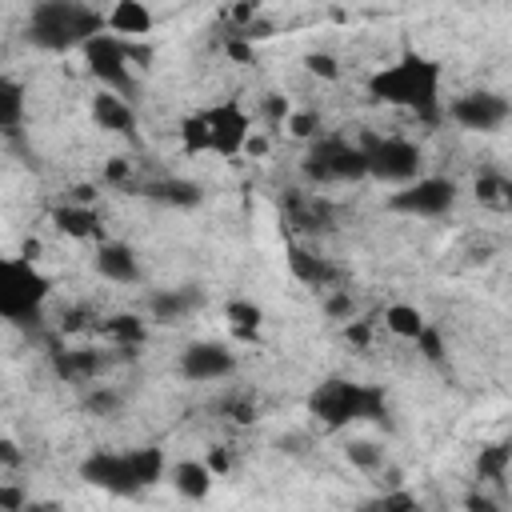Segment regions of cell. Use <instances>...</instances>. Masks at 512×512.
I'll return each instance as SVG.
<instances>
[{
    "label": "cell",
    "instance_id": "12",
    "mask_svg": "<svg viewBox=\"0 0 512 512\" xmlns=\"http://www.w3.org/2000/svg\"><path fill=\"white\" fill-rule=\"evenodd\" d=\"M232 372H236V356L216 340H192L180 352V376L192 384H212V380H224Z\"/></svg>",
    "mask_w": 512,
    "mask_h": 512
},
{
    "label": "cell",
    "instance_id": "34",
    "mask_svg": "<svg viewBox=\"0 0 512 512\" xmlns=\"http://www.w3.org/2000/svg\"><path fill=\"white\" fill-rule=\"evenodd\" d=\"M416 348L428 356V360H444V340H440V332L428 324L424 332H420V340H416Z\"/></svg>",
    "mask_w": 512,
    "mask_h": 512
},
{
    "label": "cell",
    "instance_id": "8",
    "mask_svg": "<svg viewBox=\"0 0 512 512\" xmlns=\"http://www.w3.org/2000/svg\"><path fill=\"white\" fill-rule=\"evenodd\" d=\"M360 148H364V160H368V176L380 180V184L408 188L424 172L420 144H412L404 136H360Z\"/></svg>",
    "mask_w": 512,
    "mask_h": 512
},
{
    "label": "cell",
    "instance_id": "35",
    "mask_svg": "<svg viewBox=\"0 0 512 512\" xmlns=\"http://www.w3.org/2000/svg\"><path fill=\"white\" fill-rule=\"evenodd\" d=\"M324 312H328V316H336V320H344V316H352V312H356V304H352V296H348V292H332V296L324 300Z\"/></svg>",
    "mask_w": 512,
    "mask_h": 512
},
{
    "label": "cell",
    "instance_id": "2",
    "mask_svg": "<svg viewBox=\"0 0 512 512\" xmlns=\"http://www.w3.org/2000/svg\"><path fill=\"white\" fill-rule=\"evenodd\" d=\"M100 32H108V12L80 0H40L32 4L24 24L28 44L40 52H72V48L84 52V44L96 40Z\"/></svg>",
    "mask_w": 512,
    "mask_h": 512
},
{
    "label": "cell",
    "instance_id": "17",
    "mask_svg": "<svg viewBox=\"0 0 512 512\" xmlns=\"http://www.w3.org/2000/svg\"><path fill=\"white\" fill-rule=\"evenodd\" d=\"M200 304H204V292H200L196 284H180V288L156 292L148 308H152V316H156L160 324H180V320H188Z\"/></svg>",
    "mask_w": 512,
    "mask_h": 512
},
{
    "label": "cell",
    "instance_id": "30",
    "mask_svg": "<svg viewBox=\"0 0 512 512\" xmlns=\"http://www.w3.org/2000/svg\"><path fill=\"white\" fill-rule=\"evenodd\" d=\"M348 460L356 464V468H380V448L376 444H368V440H356V444H348Z\"/></svg>",
    "mask_w": 512,
    "mask_h": 512
},
{
    "label": "cell",
    "instance_id": "4",
    "mask_svg": "<svg viewBox=\"0 0 512 512\" xmlns=\"http://www.w3.org/2000/svg\"><path fill=\"white\" fill-rule=\"evenodd\" d=\"M308 412L328 424V428H344V424H360V420H384L388 416V396L376 384H360V380H324L312 396H308Z\"/></svg>",
    "mask_w": 512,
    "mask_h": 512
},
{
    "label": "cell",
    "instance_id": "25",
    "mask_svg": "<svg viewBox=\"0 0 512 512\" xmlns=\"http://www.w3.org/2000/svg\"><path fill=\"white\" fill-rule=\"evenodd\" d=\"M96 328H100L116 348H124V352H132V348L144 344V324H140L136 316H108V320H100Z\"/></svg>",
    "mask_w": 512,
    "mask_h": 512
},
{
    "label": "cell",
    "instance_id": "29",
    "mask_svg": "<svg viewBox=\"0 0 512 512\" xmlns=\"http://www.w3.org/2000/svg\"><path fill=\"white\" fill-rule=\"evenodd\" d=\"M364 512H420V508H416V500H412L404 488H392V492H384V496L368 500V504H364Z\"/></svg>",
    "mask_w": 512,
    "mask_h": 512
},
{
    "label": "cell",
    "instance_id": "33",
    "mask_svg": "<svg viewBox=\"0 0 512 512\" xmlns=\"http://www.w3.org/2000/svg\"><path fill=\"white\" fill-rule=\"evenodd\" d=\"M220 412H224V416H232L236 424H248V420L256 416V404H252V400H244V396H228V400H220Z\"/></svg>",
    "mask_w": 512,
    "mask_h": 512
},
{
    "label": "cell",
    "instance_id": "13",
    "mask_svg": "<svg viewBox=\"0 0 512 512\" xmlns=\"http://www.w3.org/2000/svg\"><path fill=\"white\" fill-rule=\"evenodd\" d=\"M92 264H96V276L108 280V284H140V276H144L136 252L120 240H100Z\"/></svg>",
    "mask_w": 512,
    "mask_h": 512
},
{
    "label": "cell",
    "instance_id": "15",
    "mask_svg": "<svg viewBox=\"0 0 512 512\" xmlns=\"http://www.w3.org/2000/svg\"><path fill=\"white\" fill-rule=\"evenodd\" d=\"M284 220L296 228V232H328L332 228V204L320 200V196H304V192H288L284 196Z\"/></svg>",
    "mask_w": 512,
    "mask_h": 512
},
{
    "label": "cell",
    "instance_id": "9",
    "mask_svg": "<svg viewBox=\"0 0 512 512\" xmlns=\"http://www.w3.org/2000/svg\"><path fill=\"white\" fill-rule=\"evenodd\" d=\"M304 176L316 184H348V180H364L368 176V160L360 140H344V136H320L308 156H304Z\"/></svg>",
    "mask_w": 512,
    "mask_h": 512
},
{
    "label": "cell",
    "instance_id": "19",
    "mask_svg": "<svg viewBox=\"0 0 512 512\" xmlns=\"http://www.w3.org/2000/svg\"><path fill=\"white\" fill-rule=\"evenodd\" d=\"M140 192L148 200H156V204H168V208H192V204L204 200V188L192 184V180H180V176H160V180L144 184Z\"/></svg>",
    "mask_w": 512,
    "mask_h": 512
},
{
    "label": "cell",
    "instance_id": "20",
    "mask_svg": "<svg viewBox=\"0 0 512 512\" xmlns=\"http://www.w3.org/2000/svg\"><path fill=\"white\" fill-rule=\"evenodd\" d=\"M52 220H56L60 232H68V236H76V240H92V236H100V212H96L92 204H84V200H68V204H60V208L52 212Z\"/></svg>",
    "mask_w": 512,
    "mask_h": 512
},
{
    "label": "cell",
    "instance_id": "31",
    "mask_svg": "<svg viewBox=\"0 0 512 512\" xmlns=\"http://www.w3.org/2000/svg\"><path fill=\"white\" fill-rule=\"evenodd\" d=\"M284 128H288L292 136H316V140H320V116H316V112H292Z\"/></svg>",
    "mask_w": 512,
    "mask_h": 512
},
{
    "label": "cell",
    "instance_id": "10",
    "mask_svg": "<svg viewBox=\"0 0 512 512\" xmlns=\"http://www.w3.org/2000/svg\"><path fill=\"white\" fill-rule=\"evenodd\" d=\"M388 208L400 216H420V220H440L456 208V184L444 176H420L408 188L388 196Z\"/></svg>",
    "mask_w": 512,
    "mask_h": 512
},
{
    "label": "cell",
    "instance_id": "27",
    "mask_svg": "<svg viewBox=\"0 0 512 512\" xmlns=\"http://www.w3.org/2000/svg\"><path fill=\"white\" fill-rule=\"evenodd\" d=\"M508 464H512V444H492V448H480L476 476H480V480H504Z\"/></svg>",
    "mask_w": 512,
    "mask_h": 512
},
{
    "label": "cell",
    "instance_id": "16",
    "mask_svg": "<svg viewBox=\"0 0 512 512\" xmlns=\"http://www.w3.org/2000/svg\"><path fill=\"white\" fill-rule=\"evenodd\" d=\"M288 268L300 284H312V288H336L340 284V268L300 244H288Z\"/></svg>",
    "mask_w": 512,
    "mask_h": 512
},
{
    "label": "cell",
    "instance_id": "5",
    "mask_svg": "<svg viewBox=\"0 0 512 512\" xmlns=\"http://www.w3.org/2000/svg\"><path fill=\"white\" fill-rule=\"evenodd\" d=\"M180 136H184V148H188V152L236 156V152H244L248 140H252V120H248V112H244L236 100H228V104H216V108H208V112L184 116Z\"/></svg>",
    "mask_w": 512,
    "mask_h": 512
},
{
    "label": "cell",
    "instance_id": "7",
    "mask_svg": "<svg viewBox=\"0 0 512 512\" xmlns=\"http://www.w3.org/2000/svg\"><path fill=\"white\" fill-rule=\"evenodd\" d=\"M48 300V276L28 256H8L0 264V316L8 324H36Z\"/></svg>",
    "mask_w": 512,
    "mask_h": 512
},
{
    "label": "cell",
    "instance_id": "28",
    "mask_svg": "<svg viewBox=\"0 0 512 512\" xmlns=\"http://www.w3.org/2000/svg\"><path fill=\"white\" fill-rule=\"evenodd\" d=\"M476 196L492 208H512V180H504L496 172H480L476 176Z\"/></svg>",
    "mask_w": 512,
    "mask_h": 512
},
{
    "label": "cell",
    "instance_id": "18",
    "mask_svg": "<svg viewBox=\"0 0 512 512\" xmlns=\"http://www.w3.org/2000/svg\"><path fill=\"white\" fill-rule=\"evenodd\" d=\"M52 368L68 384H88L108 368V356H100L92 348H60V352H52Z\"/></svg>",
    "mask_w": 512,
    "mask_h": 512
},
{
    "label": "cell",
    "instance_id": "3",
    "mask_svg": "<svg viewBox=\"0 0 512 512\" xmlns=\"http://www.w3.org/2000/svg\"><path fill=\"white\" fill-rule=\"evenodd\" d=\"M80 476L92 488H104L112 496H140L164 476V452L160 448H128V452H92L80 464Z\"/></svg>",
    "mask_w": 512,
    "mask_h": 512
},
{
    "label": "cell",
    "instance_id": "23",
    "mask_svg": "<svg viewBox=\"0 0 512 512\" xmlns=\"http://www.w3.org/2000/svg\"><path fill=\"white\" fill-rule=\"evenodd\" d=\"M384 328L388 332H396L400 340H420V332L428 328V320H424V312L420 308H412V304H392V308H384Z\"/></svg>",
    "mask_w": 512,
    "mask_h": 512
},
{
    "label": "cell",
    "instance_id": "21",
    "mask_svg": "<svg viewBox=\"0 0 512 512\" xmlns=\"http://www.w3.org/2000/svg\"><path fill=\"white\" fill-rule=\"evenodd\" d=\"M212 480H216V472L204 460H184V464L172 468V484L184 500H204L212 492Z\"/></svg>",
    "mask_w": 512,
    "mask_h": 512
},
{
    "label": "cell",
    "instance_id": "39",
    "mask_svg": "<svg viewBox=\"0 0 512 512\" xmlns=\"http://www.w3.org/2000/svg\"><path fill=\"white\" fill-rule=\"evenodd\" d=\"M28 512H60V508H56V504H32Z\"/></svg>",
    "mask_w": 512,
    "mask_h": 512
},
{
    "label": "cell",
    "instance_id": "36",
    "mask_svg": "<svg viewBox=\"0 0 512 512\" xmlns=\"http://www.w3.org/2000/svg\"><path fill=\"white\" fill-rule=\"evenodd\" d=\"M308 68H312V72H320V76H328V80H336V72H340V68H336V60H332L328 52H312V56H308Z\"/></svg>",
    "mask_w": 512,
    "mask_h": 512
},
{
    "label": "cell",
    "instance_id": "37",
    "mask_svg": "<svg viewBox=\"0 0 512 512\" xmlns=\"http://www.w3.org/2000/svg\"><path fill=\"white\" fill-rule=\"evenodd\" d=\"M464 504H468V512H500V504L492 496H484V492H472Z\"/></svg>",
    "mask_w": 512,
    "mask_h": 512
},
{
    "label": "cell",
    "instance_id": "6",
    "mask_svg": "<svg viewBox=\"0 0 512 512\" xmlns=\"http://www.w3.org/2000/svg\"><path fill=\"white\" fill-rule=\"evenodd\" d=\"M148 60V48L136 40H124L116 32H100L96 40L84 44V64L88 72L104 84V92H116L124 100L136 96V68Z\"/></svg>",
    "mask_w": 512,
    "mask_h": 512
},
{
    "label": "cell",
    "instance_id": "1",
    "mask_svg": "<svg viewBox=\"0 0 512 512\" xmlns=\"http://www.w3.org/2000/svg\"><path fill=\"white\" fill-rule=\"evenodd\" d=\"M440 64L424 52H404L400 60H392L388 68L368 76V96L396 104L404 112H412L424 124H440L444 120V96H440Z\"/></svg>",
    "mask_w": 512,
    "mask_h": 512
},
{
    "label": "cell",
    "instance_id": "32",
    "mask_svg": "<svg viewBox=\"0 0 512 512\" xmlns=\"http://www.w3.org/2000/svg\"><path fill=\"white\" fill-rule=\"evenodd\" d=\"M84 404H88V412H96V416H112V412L120 408V392H112V388H96Z\"/></svg>",
    "mask_w": 512,
    "mask_h": 512
},
{
    "label": "cell",
    "instance_id": "38",
    "mask_svg": "<svg viewBox=\"0 0 512 512\" xmlns=\"http://www.w3.org/2000/svg\"><path fill=\"white\" fill-rule=\"evenodd\" d=\"M128 176H132V168H128V160H112V164H108V180H112V184H124Z\"/></svg>",
    "mask_w": 512,
    "mask_h": 512
},
{
    "label": "cell",
    "instance_id": "11",
    "mask_svg": "<svg viewBox=\"0 0 512 512\" xmlns=\"http://www.w3.org/2000/svg\"><path fill=\"white\" fill-rule=\"evenodd\" d=\"M444 116H448L452 124L468 128V132H496V128L512 116V104H508L500 92L476 88V92H464V96L448 100V104H444Z\"/></svg>",
    "mask_w": 512,
    "mask_h": 512
},
{
    "label": "cell",
    "instance_id": "22",
    "mask_svg": "<svg viewBox=\"0 0 512 512\" xmlns=\"http://www.w3.org/2000/svg\"><path fill=\"white\" fill-rule=\"evenodd\" d=\"M152 28V12L144 8V4H136V0H120L112 12H108V32H116V36H124V40H136V36H144Z\"/></svg>",
    "mask_w": 512,
    "mask_h": 512
},
{
    "label": "cell",
    "instance_id": "14",
    "mask_svg": "<svg viewBox=\"0 0 512 512\" xmlns=\"http://www.w3.org/2000/svg\"><path fill=\"white\" fill-rule=\"evenodd\" d=\"M92 120H96V128H104L112 136H128V140H136V128H140L132 100H124L116 92H96L92 96Z\"/></svg>",
    "mask_w": 512,
    "mask_h": 512
},
{
    "label": "cell",
    "instance_id": "24",
    "mask_svg": "<svg viewBox=\"0 0 512 512\" xmlns=\"http://www.w3.org/2000/svg\"><path fill=\"white\" fill-rule=\"evenodd\" d=\"M20 120H24V88L12 76H4L0 80V128L8 136H16L20 132Z\"/></svg>",
    "mask_w": 512,
    "mask_h": 512
},
{
    "label": "cell",
    "instance_id": "26",
    "mask_svg": "<svg viewBox=\"0 0 512 512\" xmlns=\"http://www.w3.org/2000/svg\"><path fill=\"white\" fill-rule=\"evenodd\" d=\"M224 316H228V328H232L236 336H244V340H252V336L260 332V324H264V312H260L252 300H228Z\"/></svg>",
    "mask_w": 512,
    "mask_h": 512
}]
</instances>
